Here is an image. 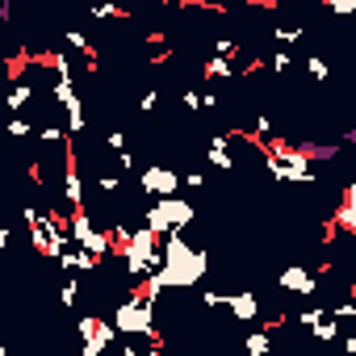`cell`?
<instances>
[{
  "label": "cell",
  "instance_id": "1",
  "mask_svg": "<svg viewBox=\"0 0 356 356\" xmlns=\"http://www.w3.org/2000/svg\"><path fill=\"white\" fill-rule=\"evenodd\" d=\"M159 273H163L168 289H193L210 273V256L202 248H193L185 239V231H172L159 243Z\"/></svg>",
  "mask_w": 356,
  "mask_h": 356
},
{
  "label": "cell",
  "instance_id": "2",
  "mask_svg": "<svg viewBox=\"0 0 356 356\" xmlns=\"http://www.w3.org/2000/svg\"><path fill=\"white\" fill-rule=\"evenodd\" d=\"M159 243H163V235L151 231L147 222L134 227L126 243H118V256H122V268H126L130 285H143V281L159 268Z\"/></svg>",
  "mask_w": 356,
  "mask_h": 356
},
{
  "label": "cell",
  "instance_id": "3",
  "mask_svg": "<svg viewBox=\"0 0 356 356\" xmlns=\"http://www.w3.org/2000/svg\"><path fill=\"white\" fill-rule=\"evenodd\" d=\"M193 218H197V210H193V202H189V197H181V193H172V197H155V202H151V210L143 214V222H147L151 231H159V235L189 231V227H193Z\"/></svg>",
  "mask_w": 356,
  "mask_h": 356
},
{
  "label": "cell",
  "instance_id": "4",
  "mask_svg": "<svg viewBox=\"0 0 356 356\" xmlns=\"http://www.w3.org/2000/svg\"><path fill=\"white\" fill-rule=\"evenodd\" d=\"M113 323H118L122 335H138V339L155 335V298H147L143 289H134L130 298H122L113 306Z\"/></svg>",
  "mask_w": 356,
  "mask_h": 356
},
{
  "label": "cell",
  "instance_id": "5",
  "mask_svg": "<svg viewBox=\"0 0 356 356\" xmlns=\"http://www.w3.org/2000/svg\"><path fill=\"white\" fill-rule=\"evenodd\" d=\"M138 189H143L147 197H172V193L185 189V176L172 172L168 163H147V168L138 172Z\"/></svg>",
  "mask_w": 356,
  "mask_h": 356
},
{
  "label": "cell",
  "instance_id": "6",
  "mask_svg": "<svg viewBox=\"0 0 356 356\" xmlns=\"http://www.w3.org/2000/svg\"><path fill=\"white\" fill-rule=\"evenodd\" d=\"M76 327H80V335H84V356H105V348L122 335L118 323H101L97 314H84Z\"/></svg>",
  "mask_w": 356,
  "mask_h": 356
},
{
  "label": "cell",
  "instance_id": "7",
  "mask_svg": "<svg viewBox=\"0 0 356 356\" xmlns=\"http://www.w3.org/2000/svg\"><path fill=\"white\" fill-rule=\"evenodd\" d=\"M277 285H281L285 293H302V298H310V293H318V273H314V268H302V264H289V268H281Z\"/></svg>",
  "mask_w": 356,
  "mask_h": 356
},
{
  "label": "cell",
  "instance_id": "8",
  "mask_svg": "<svg viewBox=\"0 0 356 356\" xmlns=\"http://www.w3.org/2000/svg\"><path fill=\"white\" fill-rule=\"evenodd\" d=\"M227 310H231L239 323H256V318H260V298H256L252 289H235V293H227Z\"/></svg>",
  "mask_w": 356,
  "mask_h": 356
},
{
  "label": "cell",
  "instance_id": "9",
  "mask_svg": "<svg viewBox=\"0 0 356 356\" xmlns=\"http://www.w3.org/2000/svg\"><path fill=\"white\" fill-rule=\"evenodd\" d=\"M231 134H214L210 138V147H206V159L214 163V168H222V172H235V155H231Z\"/></svg>",
  "mask_w": 356,
  "mask_h": 356
},
{
  "label": "cell",
  "instance_id": "10",
  "mask_svg": "<svg viewBox=\"0 0 356 356\" xmlns=\"http://www.w3.org/2000/svg\"><path fill=\"white\" fill-rule=\"evenodd\" d=\"M63 202L67 210H84V181H80V168H63Z\"/></svg>",
  "mask_w": 356,
  "mask_h": 356
},
{
  "label": "cell",
  "instance_id": "11",
  "mask_svg": "<svg viewBox=\"0 0 356 356\" xmlns=\"http://www.w3.org/2000/svg\"><path fill=\"white\" fill-rule=\"evenodd\" d=\"M243 67H239V59H227V55H210L206 59V80H231V76H239Z\"/></svg>",
  "mask_w": 356,
  "mask_h": 356
},
{
  "label": "cell",
  "instance_id": "12",
  "mask_svg": "<svg viewBox=\"0 0 356 356\" xmlns=\"http://www.w3.org/2000/svg\"><path fill=\"white\" fill-rule=\"evenodd\" d=\"M88 17H92V22H126L130 13H126L122 5H113V0H97V5L88 9Z\"/></svg>",
  "mask_w": 356,
  "mask_h": 356
},
{
  "label": "cell",
  "instance_id": "13",
  "mask_svg": "<svg viewBox=\"0 0 356 356\" xmlns=\"http://www.w3.org/2000/svg\"><path fill=\"white\" fill-rule=\"evenodd\" d=\"M30 101H34V88L22 84V80H13V84H9V109H13V113H26Z\"/></svg>",
  "mask_w": 356,
  "mask_h": 356
},
{
  "label": "cell",
  "instance_id": "14",
  "mask_svg": "<svg viewBox=\"0 0 356 356\" xmlns=\"http://www.w3.org/2000/svg\"><path fill=\"white\" fill-rule=\"evenodd\" d=\"M63 113H67V130H72V138H76V134H84V126H88V122H84V101H80V97H76V101H67V105H63Z\"/></svg>",
  "mask_w": 356,
  "mask_h": 356
},
{
  "label": "cell",
  "instance_id": "15",
  "mask_svg": "<svg viewBox=\"0 0 356 356\" xmlns=\"http://www.w3.org/2000/svg\"><path fill=\"white\" fill-rule=\"evenodd\" d=\"M335 227L348 231V235H356V202H339L335 206Z\"/></svg>",
  "mask_w": 356,
  "mask_h": 356
},
{
  "label": "cell",
  "instance_id": "16",
  "mask_svg": "<svg viewBox=\"0 0 356 356\" xmlns=\"http://www.w3.org/2000/svg\"><path fill=\"white\" fill-rule=\"evenodd\" d=\"M310 331H314V339H323V343H335V339H339V323H335V314L318 318V323H314Z\"/></svg>",
  "mask_w": 356,
  "mask_h": 356
},
{
  "label": "cell",
  "instance_id": "17",
  "mask_svg": "<svg viewBox=\"0 0 356 356\" xmlns=\"http://www.w3.org/2000/svg\"><path fill=\"white\" fill-rule=\"evenodd\" d=\"M306 72H310L314 84H327V80H331V67H327L323 55H306Z\"/></svg>",
  "mask_w": 356,
  "mask_h": 356
},
{
  "label": "cell",
  "instance_id": "18",
  "mask_svg": "<svg viewBox=\"0 0 356 356\" xmlns=\"http://www.w3.org/2000/svg\"><path fill=\"white\" fill-rule=\"evenodd\" d=\"M38 143H72V130H67V126L47 122V126H38Z\"/></svg>",
  "mask_w": 356,
  "mask_h": 356
},
{
  "label": "cell",
  "instance_id": "19",
  "mask_svg": "<svg viewBox=\"0 0 356 356\" xmlns=\"http://www.w3.org/2000/svg\"><path fill=\"white\" fill-rule=\"evenodd\" d=\"M243 348H248L252 356H268V348H273V339H268V327H264V331H252V335L243 339Z\"/></svg>",
  "mask_w": 356,
  "mask_h": 356
},
{
  "label": "cell",
  "instance_id": "20",
  "mask_svg": "<svg viewBox=\"0 0 356 356\" xmlns=\"http://www.w3.org/2000/svg\"><path fill=\"white\" fill-rule=\"evenodd\" d=\"M273 38H277V47H293V42H302V26H273Z\"/></svg>",
  "mask_w": 356,
  "mask_h": 356
},
{
  "label": "cell",
  "instance_id": "21",
  "mask_svg": "<svg viewBox=\"0 0 356 356\" xmlns=\"http://www.w3.org/2000/svg\"><path fill=\"white\" fill-rule=\"evenodd\" d=\"M268 67H273L277 76H285V72L293 67V51H289V47H277V51H273V59H268Z\"/></svg>",
  "mask_w": 356,
  "mask_h": 356
},
{
  "label": "cell",
  "instance_id": "22",
  "mask_svg": "<svg viewBox=\"0 0 356 356\" xmlns=\"http://www.w3.org/2000/svg\"><path fill=\"white\" fill-rule=\"evenodd\" d=\"M59 302H63V306H76V302H80V281H76V273H67V281H63V289H59Z\"/></svg>",
  "mask_w": 356,
  "mask_h": 356
},
{
  "label": "cell",
  "instance_id": "23",
  "mask_svg": "<svg viewBox=\"0 0 356 356\" xmlns=\"http://www.w3.org/2000/svg\"><path fill=\"white\" fill-rule=\"evenodd\" d=\"M122 176H126V172H105V176H97V189H101V193H118V189H122Z\"/></svg>",
  "mask_w": 356,
  "mask_h": 356
},
{
  "label": "cell",
  "instance_id": "24",
  "mask_svg": "<svg viewBox=\"0 0 356 356\" xmlns=\"http://www.w3.org/2000/svg\"><path fill=\"white\" fill-rule=\"evenodd\" d=\"M30 130H34V126H30V118H26V113H13L9 134H13V138H30Z\"/></svg>",
  "mask_w": 356,
  "mask_h": 356
},
{
  "label": "cell",
  "instance_id": "25",
  "mask_svg": "<svg viewBox=\"0 0 356 356\" xmlns=\"http://www.w3.org/2000/svg\"><path fill=\"white\" fill-rule=\"evenodd\" d=\"M327 314H331L327 306H306V310L298 314V323H302V327H314V323H318V318H327Z\"/></svg>",
  "mask_w": 356,
  "mask_h": 356
},
{
  "label": "cell",
  "instance_id": "26",
  "mask_svg": "<svg viewBox=\"0 0 356 356\" xmlns=\"http://www.w3.org/2000/svg\"><path fill=\"white\" fill-rule=\"evenodd\" d=\"M323 5H327L335 17H352V13H356V0H323Z\"/></svg>",
  "mask_w": 356,
  "mask_h": 356
},
{
  "label": "cell",
  "instance_id": "27",
  "mask_svg": "<svg viewBox=\"0 0 356 356\" xmlns=\"http://www.w3.org/2000/svg\"><path fill=\"white\" fill-rule=\"evenodd\" d=\"M67 47H72V51H80V55H92V42H88L80 30H67Z\"/></svg>",
  "mask_w": 356,
  "mask_h": 356
},
{
  "label": "cell",
  "instance_id": "28",
  "mask_svg": "<svg viewBox=\"0 0 356 356\" xmlns=\"http://www.w3.org/2000/svg\"><path fill=\"white\" fill-rule=\"evenodd\" d=\"M155 109H159V88H147L138 97V113H155Z\"/></svg>",
  "mask_w": 356,
  "mask_h": 356
},
{
  "label": "cell",
  "instance_id": "29",
  "mask_svg": "<svg viewBox=\"0 0 356 356\" xmlns=\"http://www.w3.org/2000/svg\"><path fill=\"white\" fill-rule=\"evenodd\" d=\"M331 314H335V318H348V323H356V298H348V302H335V306H331Z\"/></svg>",
  "mask_w": 356,
  "mask_h": 356
},
{
  "label": "cell",
  "instance_id": "30",
  "mask_svg": "<svg viewBox=\"0 0 356 356\" xmlns=\"http://www.w3.org/2000/svg\"><path fill=\"white\" fill-rule=\"evenodd\" d=\"M214 55H227V59H235V55H243V51H239V42H235V38H218V42H214Z\"/></svg>",
  "mask_w": 356,
  "mask_h": 356
},
{
  "label": "cell",
  "instance_id": "31",
  "mask_svg": "<svg viewBox=\"0 0 356 356\" xmlns=\"http://www.w3.org/2000/svg\"><path fill=\"white\" fill-rule=\"evenodd\" d=\"M181 101H185V109H193V113H202V109H206V101H202V92H197V88H185V92H181Z\"/></svg>",
  "mask_w": 356,
  "mask_h": 356
},
{
  "label": "cell",
  "instance_id": "32",
  "mask_svg": "<svg viewBox=\"0 0 356 356\" xmlns=\"http://www.w3.org/2000/svg\"><path fill=\"white\" fill-rule=\"evenodd\" d=\"M202 306L218 310V306H227V293H222V289H202Z\"/></svg>",
  "mask_w": 356,
  "mask_h": 356
},
{
  "label": "cell",
  "instance_id": "33",
  "mask_svg": "<svg viewBox=\"0 0 356 356\" xmlns=\"http://www.w3.org/2000/svg\"><path fill=\"white\" fill-rule=\"evenodd\" d=\"M105 147L109 151H126V130H109L105 134Z\"/></svg>",
  "mask_w": 356,
  "mask_h": 356
},
{
  "label": "cell",
  "instance_id": "34",
  "mask_svg": "<svg viewBox=\"0 0 356 356\" xmlns=\"http://www.w3.org/2000/svg\"><path fill=\"white\" fill-rule=\"evenodd\" d=\"M118 172H126V176L134 172V151H130V147H126V151H118Z\"/></svg>",
  "mask_w": 356,
  "mask_h": 356
},
{
  "label": "cell",
  "instance_id": "35",
  "mask_svg": "<svg viewBox=\"0 0 356 356\" xmlns=\"http://www.w3.org/2000/svg\"><path fill=\"white\" fill-rule=\"evenodd\" d=\"M185 189H206V181H202V172H185Z\"/></svg>",
  "mask_w": 356,
  "mask_h": 356
},
{
  "label": "cell",
  "instance_id": "36",
  "mask_svg": "<svg viewBox=\"0 0 356 356\" xmlns=\"http://www.w3.org/2000/svg\"><path fill=\"white\" fill-rule=\"evenodd\" d=\"M0 22H13V0H0Z\"/></svg>",
  "mask_w": 356,
  "mask_h": 356
},
{
  "label": "cell",
  "instance_id": "37",
  "mask_svg": "<svg viewBox=\"0 0 356 356\" xmlns=\"http://www.w3.org/2000/svg\"><path fill=\"white\" fill-rule=\"evenodd\" d=\"M343 202H356V176L348 181V189H343Z\"/></svg>",
  "mask_w": 356,
  "mask_h": 356
},
{
  "label": "cell",
  "instance_id": "38",
  "mask_svg": "<svg viewBox=\"0 0 356 356\" xmlns=\"http://www.w3.org/2000/svg\"><path fill=\"white\" fill-rule=\"evenodd\" d=\"M343 147H352V151H356V126L348 130V138H343Z\"/></svg>",
  "mask_w": 356,
  "mask_h": 356
},
{
  "label": "cell",
  "instance_id": "39",
  "mask_svg": "<svg viewBox=\"0 0 356 356\" xmlns=\"http://www.w3.org/2000/svg\"><path fill=\"white\" fill-rule=\"evenodd\" d=\"M343 348H348V352H356V335H348V339H343Z\"/></svg>",
  "mask_w": 356,
  "mask_h": 356
},
{
  "label": "cell",
  "instance_id": "40",
  "mask_svg": "<svg viewBox=\"0 0 356 356\" xmlns=\"http://www.w3.org/2000/svg\"><path fill=\"white\" fill-rule=\"evenodd\" d=\"M348 293H352V298H356V281H352V285H348Z\"/></svg>",
  "mask_w": 356,
  "mask_h": 356
},
{
  "label": "cell",
  "instance_id": "41",
  "mask_svg": "<svg viewBox=\"0 0 356 356\" xmlns=\"http://www.w3.org/2000/svg\"><path fill=\"white\" fill-rule=\"evenodd\" d=\"M34 5H51V0H34Z\"/></svg>",
  "mask_w": 356,
  "mask_h": 356
},
{
  "label": "cell",
  "instance_id": "42",
  "mask_svg": "<svg viewBox=\"0 0 356 356\" xmlns=\"http://www.w3.org/2000/svg\"><path fill=\"white\" fill-rule=\"evenodd\" d=\"M172 5H181V0H172Z\"/></svg>",
  "mask_w": 356,
  "mask_h": 356
}]
</instances>
